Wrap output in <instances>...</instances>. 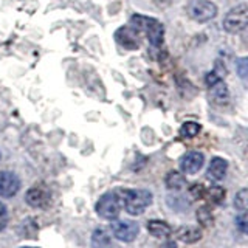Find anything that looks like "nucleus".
Returning <instances> with one entry per match:
<instances>
[{
    "mask_svg": "<svg viewBox=\"0 0 248 248\" xmlns=\"http://www.w3.org/2000/svg\"><path fill=\"white\" fill-rule=\"evenodd\" d=\"M123 208H124L123 189H118V191H108L103 194L96 202L95 211L99 217H103V219L113 220L120 216Z\"/></svg>",
    "mask_w": 248,
    "mask_h": 248,
    "instance_id": "1",
    "label": "nucleus"
},
{
    "mask_svg": "<svg viewBox=\"0 0 248 248\" xmlns=\"http://www.w3.org/2000/svg\"><path fill=\"white\" fill-rule=\"evenodd\" d=\"M135 30H143L146 33V37L154 48H160L163 45V39H165V27L161 25V22L152 17H146V16H134L132 17Z\"/></svg>",
    "mask_w": 248,
    "mask_h": 248,
    "instance_id": "2",
    "label": "nucleus"
},
{
    "mask_svg": "<svg viewBox=\"0 0 248 248\" xmlns=\"http://www.w3.org/2000/svg\"><path fill=\"white\" fill-rule=\"evenodd\" d=\"M124 209L130 216L143 214L152 203V192L147 189H123Z\"/></svg>",
    "mask_w": 248,
    "mask_h": 248,
    "instance_id": "3",
    "label": "nucleus"
},
{
    "mask_svg": "<svg viewBox=\"0 0 248 248\" xmlns=\"http://www.w3.org/2000/svg\"><path fill=\"white\" fill-rule=\"evenodd\" d=\"M223 30L227 33H240L242 30L248 27V6L247 5H237L227 13L223 17Z\"/></svg>",
    "mask_w": 248,
    "mask_h": 248,
    "instance_id": "4",
    "label": "nucleus"
},
{
    "mask_svg": "<svg viewBox=\"0 0 248 248\" xmlns=\"http://www.w3.org/2000/svg\"><path fill=\"white\" fill-rule=\"evenodd\" d=\"M206 84H208V96L213 104L223 107L230 103V89L223 79H220L216 73H211L206 76Z\"/></svg>",
    "mask_w": 248,
    "mask_h": 248,
    "instance_id": "5",
    "label": "nucleus"
},
{
    "mask_svg": "<svg viewBox=\"0 0 248 248\" xmlns=\"http://www.w3.org/2000/svg\"><path fill=\"white\" fill-rule=\"evenodd\" d=\"M110 230L113 232V236L121 240V242H134L140 232V225L134 220L129 219H113Z\"/></svg>",
    "mask_w": 248,
    "mask_h": 248,
    "instance_id": "6",
    "label": "nucleus"
},
{
    "mask_svg": "<svg viewBox=\"0 0 248 248\" xmlns=\"http://www.w3.org/2000/svg\"><path fill=\"white\" fill-rule=\"evenodd\" d=\"M189 16L197 22H209L217 16V5L211 0H192L188 6Z\"/></svg>",
    "mask_w": 248,
    "mask_h": 248,
    "instance_id": "7",
    "label": "nucleus"
},
{
    "mask_svg": "<svg viewBox=\"0 0 248 248\" xmlns=\"http://www.w3.org/2000/svg\"><path fill=\"white\" fill-rule=\"evenodd\" d=\"M51 192L45 185H36L25 194V202L31 208H45L50 203Z\"/></svg>",
    "mask_w": 248,
    "mask_h": 248,
    "instance_id": "8",
    "label": "nucleus"
},
{
    "mask_svg": "<svg viewBox=\"0 0 248 248\" xmlns=\"http://www.w3.org/2000/svg\"><path fill=\"white\" fill-rule=\"evenodd\" d=\"M203 165H205V155L199 151H189L180 160V170L186 175H194L203 168Z\"/></svg>",
    "mask_w": 248,
    "mask_h": 248,
    "instance_id": "9",
    "label": "nucleus"
},
{
    "mask_svg": "<svg viewBox=\"0 0 248 248\" xmlns=\"http://www.w3.org/2000/svg\"><path fill=\"white\" fill-rule=\"evenodd\" d=\"M20 189V178L10 170L0 172V197H14Z\"/></svg>",
    "mask_w": 248,
    "mask_h": 248,
    "instance_id": "10",
    "label": "nucleus"
},
{
    "mask_svg": "<svg viewBox=\"0 0 248 248\" xmlns=\"http://www.w3.org/2000/svg\"><path fill=\"white\" fill-rule=\"evenodd\" d=\"M227 170H228V161L222 157H214L208 165L206 177L211 182H220L227 175Z\"/></svg>",
    "mask_w": 248,
    "mask_h": 248,
    "instance_id": "11",
    "label": "nucleus"
},
{
    "mask_svg": "<svg viewBox=\"0 0 248 248\" xmlns=\"http://www.w3.org/2000/svg\"><path fill=\"white\" fill-rule=\"evenodd\" d=\"M174 236L177 240H180L183 244H196L203 237V232H202V228H199V227L185 225V227H180L175 230Z\"/></svg>",
    "mask_w": 248,
    "mask_h": 248,
    "instance_id": "12",
    "label": "nucleus"
},
{
    "mask_svg": "<svg viewBox=\"0 0 248 248\" xmlns=\"http://www.w3.org/2000/svg\"><path fill=\"white\" fill-rule=\"evenodd\" d=\"M116 41L123 45L124 48L129 50H135L138 48V37H137V30L135 28H129V27H123L116 31Z\"/></svg>",
    "mask_w": 248,
    "mask_h": 248,
    "instance_id": "13",
    "label": "nucleus"
},
{
    "mask_svg": "<svg viewBox=\"0 0 248 248\" xmlns=\"http://www.w3.org/2000/svg\"><path fill=\"white\" fill-rule=\"evenodd\" d=\"M147 231H149L154 237H158V239H166L172 234V228L169 227V223H166L165 220H157V219H152L147 222Z\"/></svg>",
    "mask_w": 248,
    "mask_h": 248,
    "instance_id": "14",
    "label": "nucleus"
},
{
    "mask_svg": "<svg viewBox=\"0 0 248 248\" xmlns=\"http://www.w3.org/2000/svg\"><path fill=\"white\" fill-rule=\"evenodd\" d=\"M165 183H166V188L170 191H182L186 186V177L183 175V172L170 170L165 178Z\"/></svg>",
    "mask_w": 248,
    "mask_h": 248,
    "instance_id": "15",
    "label": "nucleus"
},
{
    "mask_svg": "<svg viewBox=\"0 0 248 248\" xmlns=\"http://www.w3.org/2000/svg\"><path fill=\"white\" fill-rule=\"evenodd\" d=\"M112 239L104 228H96L92 232V248H110Z\"/></svg>",
    "mask_w": 248,
    "mask_h": 248,
    "instance_id": "16",
    "label": "nucleus"
},
{
    "mask_svg": "<svg viewBox=\"0 0 248 248\" xmlns=\"http://www.w3.org/2000/svg\"><path fill=\"white\" fill-rule=\"evenodd\" d=\"M196 217H197V222L200 223V227L203 228H208L211 227L214 223V216H213V211H211V206H200L196 213Z\"/></svg>",
    "mask_w": 248,
    "mask_h": 248,
    "instance_id": "17",
    "label": "nucleus"
},
{
    "mask_svg": "<svg viewBox=\"0 0 248 248\" xmlns=\"http://www.w3.org/2000/svg\"><path fill=\"white\" fill-rule=\"evenodd\" d=\"M203 199H206L213 205H220L225 200V189L220 188V186H211V188L205 189Z\"/></svg>",
    "mask_w": 248,
    "mask_h": 248,
    "instance_id": "18",
    "label": "nucleus"
},
{
    "mask_svg": "<svg viewBox=\"0 0 248 248\" xmlns=\"http://www.w3.org/2000/svg\"><path fill=\"white\" fill-rule=\"evenodd\" d=\"M234 208L240 214H248V188L240 189L234 196Z\"/></svg>",
    "mask_w": 248,
    "mask_h": 248,
    "instance_id": "19",
    "label": "nucleus"
},
{
    "mask_svg": "<svg viewBox=\"0 0 248 248\" xmlns=\"http://www.w3.org/2000/svg\"><path fill=\"white\" fill-rule=\"evenodd\" d=\"M202 126L196 121H186L183 123V126L180 127V137L183 138H194L200 134Z\"/></svg>",
    "mask_w": 248,
    "mask_h": 248,
    "instance_id": "20",
    "label": "nucleus"
},
{
    "mask_svg": "<svg viewBox=\"0 0 248 248\" xmlns=\"http://www.w3.org/2000/svg\"><path fill=\"white\" fill-rule=\"evenodd\" d=\"M8 219H10V214H8V208L3 202H0V232H2L6 225H8Z\"/></svg>",
    "mask_w": 248,
    "mask_h": 248,
    "instance_id": "21",
    "label": "nucleus"
},
{
    "mask_svg": "<svg viewBox=\"0 0 248 248\" xmlns=\"http://www.w3.org/2000/svg\"><path fill=\"white\" fill-rule=\"evenodd\" d=\"M236 225H237V228L240 231L245 232V234H248V219H244V217H237Z\"/></svg>",
    "mask_w": 248,
    "mask_h": 248,
    "instance_id": "22",
    "label": "nucleus"
},
{
    "mask_svg": "<svg viewBox=\"0 0 248 248\" xmlns=\"http://www.w3.org/2000/svg\"><path fill=\"white\" fill-rule=\"evenodd\" d=\"M166 248H177V247H175V244H169V245H168Z\"/></svg>",
    "mask_w": 248,
    "mask_h": 248,
    "instance_id": "23",
    "label": "nucleus"
},
{
    "mask_svg": "<svg viewBox=\"0 0 248 248\" xmlns=\"http://www.w3.org/2000/svg\"><path fill=\"white\" fill-rule=\"evenodd\" d=\"M20 248H37V247H20Z\"/></svg>",
    "mask_w": 248,
    "mask_h": 248,
    "instance_id": "24",
    "label": "nucleus"
},
{
    "mask_svg": "<svg viewBox=\"0 0 248 248\" xmlns=\"http://www.w3.org/2000/svg\"><path fill=\"white\" fill-rule=\"evenodd\" d=\"M0 157H2V155H0Z\"/></svg>",
    "mask_w": 248,
    "mask_h": 248,
    "instance_id": "25",
    "label": "nucleus"
}]
</instances>
